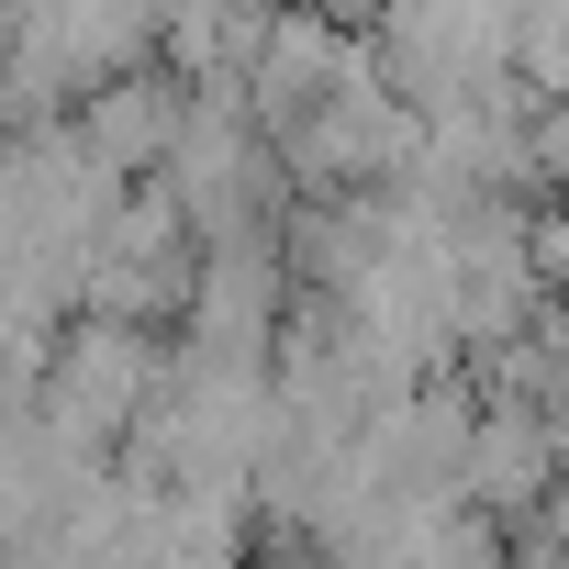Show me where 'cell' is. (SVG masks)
<instances>
[{
  "label": "cell",
  "mask_w": 569,
  "mask_h": 569,
  "mask_svg": "<svg viewBox=\"0 0 569 569\" xmlns=\"http://www.w3.org/2000/svg\"><path fill=\"white\" fill-rule=\"evenodd\" d=\"M558 480H569V447H558V436H547L513 391L469 413V469H458V491H469L480 513H525V525H536Z\"/></svg>",
  "instance_id": "6da1fadb"
}]
</instances>
